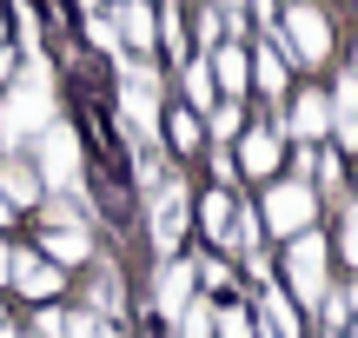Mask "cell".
Wrapping results in <instances>:
<instances>
[{
  "mask_svg": "<svg viewBox=\"0 0 358 338\" xmlns=\"http://www.w3.org/2000/svg\"><path fill=\"white\" fill-rule=\"evenodd\" d=\"M47 119H60V113H53V66L40 53L0 87V153H27Z\"/></svg>",
  "mask_w": 358,
  "mask_h": 338,
  "instance_id": "cell-1",
  "label": "cell"
},
{
  "mask_svg": "<svg viewBox=\"0 0 358 338\" xmlns=\"http://www.w3.org/2000/svg\"><path fill=\"white\" fill-rule=\"evenodd\" d=\"M27 159H34V172H40V193H66V199L87 193V153H80V133L66 126V119H47L40 140L27 146Z\"/></svg>",
  "mask_w": 358,
  "mask_h": 338,
  "instance_id": "cell-2",
  "label": "cell"
},
{
  "mask_svg": "<svg viewBox=\"0 0 358 338\" xmlns=\"http://www.w3.org/2000/svg\"><path fill=\"white\" fill-rule=\"evenodd\" d=\"M192 233V186L166 172V179L146 193V239H153V259H179V246H186Z\"/></svg>",
  "mask_w": 358,
  "mask_h": 338,
  "instance_id": "cell-3",
  "label": "cell"
},
{
  "mask_svg": "<svg viewBox=\"0 0 358 338\" xmlns=\"http://www.w3.org/2000/svg\"><path fill=\"white\" fill-rule=\"evenodd\" d=\"M325 265H332V246H325L319 226L299 233V239H285V265L279 272H285V299H292L299 312H312V305L332 292V272H325Z\"/></svg>",
  "mask_w": 358,
  "mask_h": 338,
  "instance_id": "cell-4",
  "label": "cell"
},
{
  "mask_svg": "<svg viewBox=\"0 0 358 338\" xmlns=\"http://www.w3.org/2000/svg\"><path fill=\"white\" fill-rule=\"evenodd\" d=\"M279 47L292 66H325L332 60V13L312 7V0H285L279 13Z\"/></svg>",
  "mask_w": 358,
  "mask_h": 338,
  "instance_id": "cell-5",
  "label": "cell"
},
{
  "mask_svg": "<svg viewBox=\"0 0 358 338\" xmlns=\"http://www.w3.org/2000/svg\"><path fill=\"white\" fill-rule=\"evenodd\" d=\"M259 226H266L272 239H299L319 226V193H312L306 179H272L266 199H259Z\"/></svg>",
  "mask_w": 358,
  "mask_h": 338,
  "instance_id": "cell-6",
  "label": "cell"
},
{
  "mask_svg": "<svg viewBox=\"0 0 358 338\" xmlns=\"http://www.w3.org/2000/svg\"><path fill=\"white\" fill-rule=\"evenodd\" d=\"M120 113H127V126H133V140H159V73H153V60H120Z\"/></svg>",
  "mask_w": 358,
  "mask_h": 338,
  "instance_id": "cell-7",
  "label": "cell"
},
{
  "mask_svg": "<svg viewBox=\"0 0 358 338\" xmlns=\"http://www.w3.org/2000/svg\"><path fill=\"white\" fill-rule=\"evenodd\" d=\"M279 133H285V140H299V146H325V140H332V100H325L319 87H299V93H285Z\"/></svg>",
  "mask_w": 358,
  "mask_h": 338,
  "instance_id": "cell-8",
  "label": "cell"
},
{
  "mask_svg": "<svg viewBox=\"0 0 358 338\" xmlns=\"http://www.w3.org/2000/svg\"><path fill=\"white\" fill-rule=\"evenodd\" d=\"M192 299H199V286H192V259H159L153 265V292H146L153 318H166V325H173Z\"/></svg>",
  "mask_w": 358,
  "mask_h": 338,
  "instance_id": "cell-9",
  "label": "cell"
},
{
  "mask_svg": "<svg viewBox=\"0 0 358 338\" xmlns=\"http://www.w3.org/2000/svg\"><path fill=\"white\" fill-rule=\"evenodd\" d=\"M252 53V87L266 93V100H279L285 106V80H292V60H285V47H279V27H259V47H245Z\"/></svg>",
  "mask_w": 358,
  "mask_h": 338,
  "instance_id": "cell-10",
  "label": "cell"
},
{
  "mask_svg": "<svg viewBox=\"0 0 358 338\" xmlns=\"http://www.w3.org/2000/svg\"><path fill=\"white\" fill-rule=\"evenodd\" d=\"M232 146H239L232 159H239L245 179H272V172L285 166V133H279V126H245Z\"/></svg>",
  "mask_w": 358,
  "mask_h": 338,
  "instance_id": "cell-11",
  "label": "cell"
},
{
  "mask_svg": "<svg viewBox=\"0 0 358 338\" xmlns=\"http://www.w3.org/2000/svg\"><path fill=\"white\" fill-rule=\"evenodd\" d=\"M113 27H120V47H127L133 60H153V47H159L153 0H113Z\"/></svg>",
  "mask_w": 358,
  "mask_h": 338,
  "instance_id": "cell-12",
  "label": "cell"
},
{
  "mask_svg": "<svg viewBox=\"0 0 358 338\" xmlns=\"http://www.w3.org/2000/svg\"><path fill=\"white\" fill-rule=\"evenodd\" d=\"M206 73H213L219 100H239V93L252 87V53H245V40H219V47L206 53Z\"/></svg>",
  "mask_w": 358,
  "mask_h": 338,
  "instance_id": "cell-13",
  "label": "cell"
},
{
  "mask_svg": "<svg viewBox=\"0 0 358 338\" xmlns=\"http://www.w3.org/2000/svg\"><path fill=\"white\" fill-rule=\"evenodd\" d=\"M252 332L259 338H306V325H299V305L285 299V286H259V305H252Z\"/></svg>",
  "mask_w": 358,
  "mask_h": 338,
  "instance_id": "cell-14",
  "label": "cell"
},
{
  "mask_svg": "<svg viewBox=\"0 0 358 338\" xmlns=\"http://www.w3.org/2000/svg\"><path fill=\"white\" fill-rule=\"evenodd\" d=\"M7 286H13V292H27V299H40V305H53V299L66 292V272H60V265H47L40 252H13Z\"/></svg>",
  "mask_w": 358,
  "mask_h": 338,
  "instance_id": "cell-15",
  "label": "cell"
},
{
  "mask_svg": "<svg viewBox=\"0 0 358 338\" xmlns=\"http://www.w3.org/2000/svg\"><path fill=\"white\" fill-rule=\"evenodd\" d=\"M40 259L47 265H93V226H40Z\"/></svg>",
  "mask_w": 358,
  "mask_h": 338,
  "instance_id": "cell-16",
  "label": "cell"
},
{
  "mask_svg": "<svg viewBox=\"0 0 358 338\" xmlns=\"http://www.w3.org/2000/svg\"><path fill=\"white\" fill-rule=\"evenodd\" d=\"M0 199H7L13 212H27V206H40V172H34V159L27 153H0Z\"/></svg>",
  "mask_w": 358,
  "mask_h": 338,
  "instance_id": "cell-17",
  "label": "cell"
},
{
  "mask_svg": "<svg viewBox=\"0 0 358 338\" xmlns=\"http://www.w3.org/2000/svg\"><path fill=\"white\" fill-rule=\"evenodd\" d=\"M325 100H332V146L358 153V73H338V87Z\"/></svg>",
  "mask_w": 358,
  "mask_h": 338,
  "instance_id": "cell-18",
  "label": "cell"
},
{
  "mask_svg": "<svg viewBox=\"0 0 358 338\" xmlns=\"http://www.w3.org/2000/svg\"><path fill=\"white\" fill-rule=\"evenodd\" d=\"M232 212H239V199H232L226 186H213L206 199H192V226H199L213 246H232Z\"/></svg>",
  "mask_w": 358,
  "mask_h": 338,
  "instance_id": "cell-19",
  "label": "cell"
},
{
  "mask_svg": "<svg viewBox=\"0 0 358 338\" xmlns=\"http://www.w3.org/2000/svg\"><path fill=\"white\" fill-rule=\"evenodd\" d=\"M120 305H127V279H120V265H113V259H100V252H93L87 312H100V318H113V325H120Z\"/></svg>",
  "mask_w": 358,
  "mask_h": 338,
  "instance_id": "cell-20",
  "label": "cell"
},
{
  "mask_svg": "<svg viewBox=\"0 0 358 338\" xmlns=\"http://www.w3.org/2000/svg\"><path fill=\"white\" fill-rule=\"evenodd\" d=\"M159 140H166L179 159L206 153V126H199V113H192V106H179V113H159Z\"/></svg>",
  "mask_w": 358,
  "mask_h": 338,
  "instance_id": "cell-21",
  "label": "cell"
},
{
  "mask_svg": "<svg viewBox=\"0 0 358 338\" xmlns=\"http://www.w3.org/2000/svg\"><path fill=\"white\" fill-rule=\"evenodd\" d=\"M173 332H179V338H219V305H213V299L199 292V299H192L186 312L173 318Z\"/></svg>",
  "mask_w": 358,
  "mask_h": 338,
  "instance_id": "cell-22",
  "label": "cell"
},
{
  "mask_svg": "<svg viewBox=\"0 0 358 338\" xmlns=\"http://www.w3.org/2000/svg\"><path fill=\"white\" fill-rule=\"evenodd\" d=\"M239 133H245V106L239 100H219L213 113H206V140H213V146H232Z\"/></svg>",
  "mask_w": 358,
  "mask_h": 338,
  "instance_id": "cell-23",
  "label": "cell"
},
{
  "mask_svg": "<svg viewBox=\"0 0 358 338\" xmlns=\"http://www.w3.org/2000/svg\"><path fill=\"white\" fill-rule=\"evenodd\" d=\"M192 286H206V299L226 292L232 286V259H226V252H199V259H192Z\"/></svg>",
  "mask_w": 358,
  "mask_h": 338,
  "instance_id": "cell-24",
  "label": "cell"
},
{
  "mask_svg": "<svg viewBox=\"0 0 358 338\" xmlns=\"http://www.w3.org/2000/svg\"><path fill=\"white\" fill-rule=\"evenodd\" d=\"M186 106H192V113H213V106H219V87H213V73H206V60L186 66Z\"/></svg>",
  "mask_w": 358,
  "mask_h": 338,
  "instance_id": "cell-25",
  "label": "cell"
},
{
  "mask_svg": "<svg viewBox=\"0 0 358 338\" xmlns=\"http://www.w3.org/2000/svg\"><path fill=\"white\" fill-rule=\"evenodd\" d=\"M186 20H192V40H199V60H206V53L226 40V13H219V7H199V13H186Z\"/></svg>",
  "mask_w": 358,
  "mask_h": 338,
  "instance_id": "cell-26",
  "label": "cell"
},
{
  "mask_svg": "<svg viewBox=\"0 0 358 338\" xmlns=\"http://www.w3.org/2000/svg\"><path fill=\"white\" fill-rule=\"evenodd\" d=\"M66 338H120V325H113V318H100V312H87V305H80V312L66 318Z\"/></svg>",
  "mask_w": 358,
  "mask_h": 338,
  "instance_id": "cell-27",
  "label": "cell"
},
{
  "mask_svg": "<svg viewBox=\"0 0 358 338\" xmlns=\"http://www.w3.org/2000/svg\"><path fill=\"white\" fill-rule=\"evenodd\" d=\"M338 259L358 272V199H345V212H338Z\"/></svg>",
  "mask_w": 358,
  "mask_h": 338,
  "instance_id": "cell-28",
  "label": "cell"
},
{
  "mask_svg": "<svg viewBox=\"0 0 358 338\" xmlns=\"http://www.w3.org/2000/svg\"><path fill=\"white\" fill-rule=\"evenodd\" d=\"M66 318H73V312H66L60 299L40 305V312H34V332H27V338H66Z\"/></svg>",
  "mask_w": 358,
  "mask_h": 338,
  "instance_id": "cell-29",
  "label": "cell"
},
{
  "mask_svg": "<svg viewBox=\"0 0 358 338\" xmlns=\"http://www.w3.org/2000/svg\"><path fill=\"white\" fill-rule=\"evenodd\" d=\"M219 338H259L252 332V305H226L219 312Z\"/></svg>",
  "mask_w": 358,
  "mask_h": 338,
  "instance_id": "cell-30",
  "label": "cell"
},
{
  "mask_svg": "<svg viewBox=\"0 0 358 338\" xmlns=\"http://www.w3.org/2000/svg\"><path fill=\"white\" fill-rule=\"evenodd\" d=\"M245 13H252L259 27H279V13H285V0H245Z\"/></svg>",
  "mask_w": 358,
  "mask_h": 338,
  "instance_id": "cell-31",
  "label": "cell"
},
{
  "mask_svg": "<svg viewBox=\"0 0 358 338\" xmlns=\"http://www.w3.org/2000/svg\"><path fill=\"white\" fill-rule=\"evenodd\" d=\"M213 179H219V186H232V179H239V159H232L226 146H213Z\"/></svg>",
  "mask_w": 358,
  "mask_h": 338,
  "instance_id": "cell-32",
  "label": "cell"
},
{
  "mask_svg": "<svg viewBox=\"0 0 358 338\" xmlns=\"http://www.w3.org/2000/svg\"><path fill=\"white\" fill-rule=\"evenodd\" d=\"M206 7H219L226 20H245V0H206Z\"/></svg>",
  "mask_w": 358,
  "mask_h": 338,
  "instance_id": "cell-33",
  "label": "cell"
},
{
  "mask_svg": "<svg viewBox=\"0 0 358 338\" xmlns=\"http://www.w3.org/2000/svg\"><path fill=\"white\" fill-rule=\"evenodd\" d=\"M7 272H13V246L0 239V286H7Z\"/></svg>",
  "mask_w": 358,
  "mask_h": 338,
  "instance_id": "cell-34",
  "label": "cell"
},
{
  "mask_svg": "<svg viewBox=\"0 0 358 338\" xmlns=\"http://www.w3.org/2000/svg\"><path fill=\"white\" fill-rule=\"evenodd\" d=\"M345 305H352V318H358V279H352V286H345Z\"/></svg>",
  "mask_w": 358,
  "mask_h": 338,
  "instance_id": "cell-35",
  "label": "cell"
},
{
  "mask_svg": "<svg viewBox=\"0 0 358 338\" xmlns=\"http://www.w3.org/2000/svg\"><path fill=\"white\" fill-rule=\"evenodd\" d=\"M7 226H13V206H7V199H0V233H7Z\"/></svg>",
  "mask_w": 358,
  "mask_h": 338,
  "instance_id": "cell-36",
  "label": "cell"
},
{
  "mask_svg": "<svg viewBox=\"0 0 358 338\" xmlns=\"http://www.w3.org/2000/svg\"><path fill=\"white\" fill-rule=\"evenodd\" d=\"M0 338H27V332H13V325H0Z\"/></svg>",
  "mask_w": 358,
  "mask_h": 338,
  "instance_id": "cell-37",
  "label": "cell"
},
{
  "mask_svg": "<svg viewBox=\"0 0 358 338\" xmlns=\"http://www.w3.org/2000/svg\"><path fill=\"white\" fill-rule=\"evenodd\" d=\"M0 47H7V13H0Z\"/></svg>",
  "mask_w": 358,
  "mask_h": 338,
  "instance_id": "cell-38",
  "label": "cell"
},
{
  "mask_svg": "<svg viewBox=\"0 0 358 338\" xmlns=\"http://www.w3.org/2000/svg\"><path fill=\"white\" fill-rule=\"evenodd\" d=\"M352 73H358V47H352Z\"/></svg>",
  "mask_w": 358,
  "mask_h": 338,
  "instance_id": "cell-39",
  "label": "cell"
},
{
  "mask_svg": "<svg viewBox=\"0 0 358 338\" xmlns=\"http://www.w3.org/2000/svg\"><path fill=\"white\" fill-rule=\"evenodd\" d=\"M0 325H7V305H0Z\"/></svg>",
  "mask_w": 358,
  "mask_h": 338,
  "instance_id": "cell-40",
  "label": "cell"
},
{
  "mask_svg": "<svg viewBox=\"0 0 358 338\" xmlns=\"http://www.w3.org/2000/svg\"><path fill=\"white\" fill-rule=\"evenodd\" d=\"M338 338H345V332H338Z\"/></svg>",
  "mask_w": 358,
  "mask_h": 338,
  "instance_id": "cell-41",
  "label": "cell"
}]
</instances>
